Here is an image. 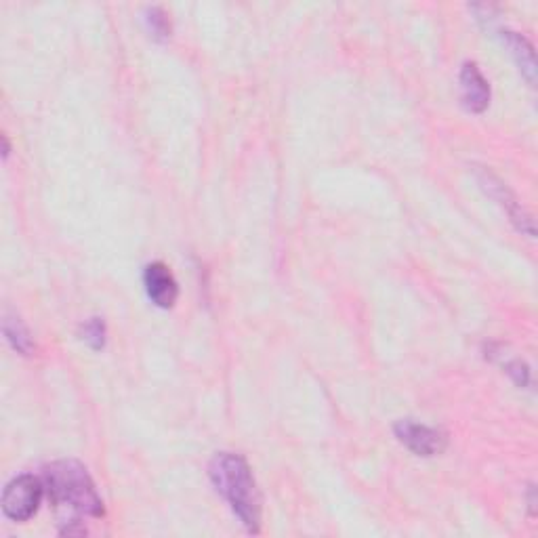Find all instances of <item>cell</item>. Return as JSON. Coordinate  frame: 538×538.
<instances>
[{
  "mask_svg": "<svg viewBox=\"0 0 538 538\" xmlns=\"http://www.w3.org/2000/svg\"><path fill=\"white\" fill-rule=\"evenodd\" d=\"M209 478L215 490L230 505L240 524L251 532L261 530V494L251 465L236 452H219L209 465Z\"/></svg>",
  "mask_w": 538,
  "mask_h": 538,
  "instance_id": "obj_1",
  "label": "cell"
},
{
  "mask_svg": "<svg viewBox=\"0 0 538 538\" xmlns=\"http://www.w3.org/2000/svg\"><path fill=\"white\" fill-rule=\"evenodd\" d=\"M43 482L51 503L57 509L85 517L106 515V507H103V499L97 492L91 473L82 463L74 459L55 461L45 467Z\"/></svg>",
  "mask_w": 538,
  "mask_h": 538,
  "instance_id": "obj_2",
  "label": "cell"
},
{
  "mask_svg": "<svg viewBox=\"0 0 538 538\" xmlns=\"http://www.w3.org/2000/svg\"><path fill=\"white\" fill-rule=\"evenodd\" d=\"M45 482L34 478L30 473L17 475L13 478L5 490L3 499H0V507H3L5 517L13 522H28L30 517L36 515L40 503L45 496Z\"/></svg>",
  "mask_w": 538,
  "mask_h": 538,
  "instance_id": "obj_3",
  "label": "cell"
},
{
  "mask_svg": "<svg viewBox=\"0 0 538 538\" xmlns=\"http://www.w3.org/2000/svg\"><path fill=\"white\" fill-rule=\"evenodd\" d=\"M473 171H475V179H478V183H480V188L507 213L509 221L517 227V232L526 234L528 238H534L532 215L524 209V204L517 200L515 194L507 188V183H503L486 167H473Z\"/></svg>",
  "mask_w": 538,
  "mask_h": 538,
  "instance_id": "obj_4",
  "label": "cell"
},
{
  "mask_svg": "<svg viewBox=\"0 0 538 538\" xmlns=\"http://www.w3.org/2000/svg\"><path fill=\"white\" fill-rule=\"evenodd\" d=\"M393 433L400 444H404L412 454L417 457L429 459V457H438L446 448H448V436L438 429L425 423H417L412 419H402L396 425H393Z\"/></svg>",
  "mask_w": 538,
  "mask_h": 538,
  "instance_id": "obj_5",
  "label": "cell"
},
{
  "mask_svg": "<svg viewBox=\"0 0 538 538\" xmlns=\"http://www.w3.org/2000/svg\"><path fill=\"white\" fill-rule=\"evenodd\" d=\"M143 284H146V293L156 307L169 309L177 303L179 284L169 265H164L160 261L146 265V269H143Z\"/></svg>",
  "mask_w": 538,
  "mask_h": 538,
  "instance_id": "obj_6",
  "label": "cell"
},
{
  "mask_svg": "<svg viewBox=\"0 0 538 538\" xmlns=\"http://www.w3.org/2000/svg\"><path fill=\"white\" fill-rule=\"evenodd\" d=\"M490 82L478 68V64L467 61L461 68V101L467 112L482 114L490 106Z\"/></svg>",
  "mask_w": 538,
  "mask_h": 538,
  "instance_id": "obj_7",
  "label": "cell"
},
{
  "mask_svg": "<svg viewBox=\"0 0 538 538\" xmlns=\"http://www.w3.org/2000/svg\"><path fill=\"white\" fill-rule=\"evenodd\" d=\"M499 34H501V40L505 43V47L509 49L511 57L515 59L517 68H520L524 78L534 87L538 68H536V55H534V47L530 45V40L526 36H522L520 32H513L509 28L499 30Z\"/></svg>",
  "mask_w": 538,
  "mask_h": 538,
  "instance_id": "obj_8",
  "label": "cell"
},
{
  "mask_svg": "<svg viewBox=\"0 0 538 538\" xmlns=\"http://www.w3.org/2000/svg\"><path fill=\"white\" fill-rule=\"evenodd\" d=\"M3 333L9 341V345L17 351V354L22 356H32L36 351V343L32 339V333L30 328L24 324V320L19 318L17 314H5V320H3Z\"/></svg>",
  "mask_w": 538,
  "mask_h": 538,
  "instance_id": "obj_9",
  "label": "cell"
},
{
  "mask_svg": "<svg viewBox=\"0 0 538 538\" xmlns=\"http://www.w3.org/2000/svg\"><path fill=\"white\" fill-rule=\"evenodd\" d=\"M80 335H82V341H85L91 349L99 351L106 347V339H108L106 322H103V318H91L82 324Z\"/></svg>",
  "mask_w": 538,
  "mask_h": 538,
  "instance_id": "obj_10",
  "label": "cell"
},
{
  "mask_svg": "<svg viewBox=\"0 0 538 538\" xmlns=\"http://www.w3.org/2000/svg\"><path fill=\"white\" fill-rule=\"evenodd\" d=\"M146 24L148 30L156 40H169L171 38V19L162 7H148L146 9Z\"/></svg>",
  "mask_w": 538,
  "mask_h": 538,
  "instance_id": "obj_11",
  "label": "cell"
},
{
  "mask_svg": "<svg viewBox=\"0 0 538 538\" xmlns=\"http://www.w3.org/2000/svg\"><path fill=\"white\" fill-rule=\"evenodd\" d=\"M505 370H507V375L515 381V385H520V387L530 385V368H528L526 362L511 360V362L505 364Z\"/></svg>",
  "mask_w": 538,
  "mask_h": 538,
  "instance_id": "obj_12",
  "label": "cell"
}]
</instances>
